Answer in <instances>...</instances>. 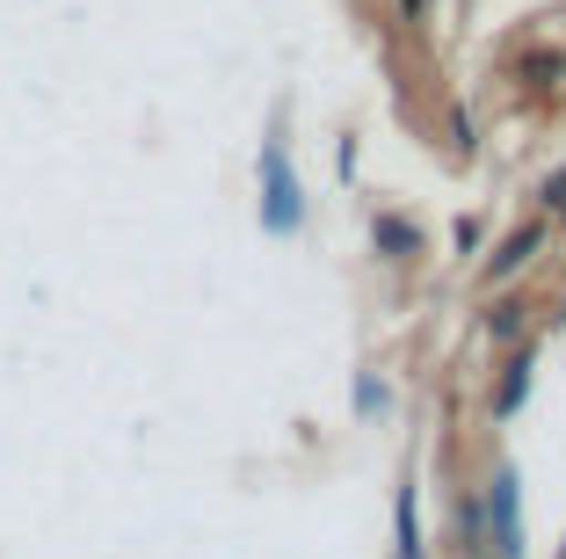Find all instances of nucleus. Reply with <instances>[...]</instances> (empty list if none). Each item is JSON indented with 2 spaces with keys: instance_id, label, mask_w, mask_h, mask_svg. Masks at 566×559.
Here are the masks:
<instances>
[{
  "instance_id": "obj_1",
  "label": "nucleus",
  "mask_w": 566,
  "mask_h": 559,
  "mask_svg": "<svg viewBox=\"0 0 566 559\" xmlns=\"http://www.w3.org/2000/svg\"><path fill=\"white\" fill-rule=\"evenodd\" d=\"M298 218H305V189H298V175H291L283 138H269L262 146V226L269 232H298Z\"/></svg>"
},
{
  "instance_id": "obj_2",
  "label": "nucleus",
  "mask_w": 566,
  "mask_h": 559,
  "mask_svg": "<svg viewBox=\"0 0 566 559\" xmlns=\"http://www.w3.org/2000/svg\"><path fill=\"white\" fill-rule=\"evenodd\" d=\"M480 516H486V538L480 545H494V559H523V501H516V473H509V465L486 479Z\"/></svg>"
},
{
  "instance_id": "obj_3",
  "label": "nucleus",
  "mask_w": 566,
  "mask_h": 559,
  "mask_svg": "<svg viewBox=\"0 0 566 559\" xmlns=\"http://www.w3.org/2000/svg\"><path fill=\"white\" fill-rule=\"evenodd\" d=\"M537 240H545V226H523V232H509V240L494 247V262H486V277H516V269H531Z\"/></svg>"
},
{
  "instance_id": "obj_4",
  "label": "nucleus",
  "mask_w": 566,
  "mask_h": 559,
  "mask_svg": "<svg viewBox=\"0 0 566 559\" xmlns=\"http://www.w3.org/2000/svg\"><path fill=\"white\" fill-rule=\"evenodd\" d=\"M523 393H531V349H516V356H509V371H501V393H494V422H509V414L523 407Z\"/></svg>"
},
{
  "instance_id": "obj_5",
  "label": "nucleus",
  "mask_w": 566,
  "mask_h": 559,
  "mask_svg": "<svg viewBox=\"0 0 566 559\" xmlns=\"http://www.w3.org/2000/svg\"><path fill=\"white\" fill-rule=\"evenodd\" d=\"M370 240H378L385 255H392V262H415V255H421V232L407 226V218H392V211H385L378 226H370Z\"/></svg>"
},
{
  "instance_id": "obj_6",
  "label": "nucleus",
  "mask_w": 566,
  "mask_h": 559,
  "mask_svg": "<svg viewBox=\"0 0 566 559\" xmlns=\"http://www.w3.org/2000/svg\"><path fill=\"white\" fill-rule=\"evenodd\" d=\"M486 334H494V342L523 334V298H501V306H486Z\"/></svg>"
},
{
  "instance_id": "obj_7",
  "label": "nucleus",
  "mask_w": 566,
  "mask_h": 559,
  "mask_svg": "<svg viewBox=\"0 0 566 559\" xmlns=\"http://www.w3.org/2000/svg\"><path fill=\"white\" fill-rule=\"evenodd\" d=\"M400 559H421V516H415V487H400Z\"/></svg>"
},
{
  "instance_id": "obj_8",
  "label": "nucleus",
  "mask_w": 566,
  "mask_h": 559,
  "mask_svg": "<svg viewBox=\"0 0 566 559\" xmlns=\"http://www.w3.org/2000/svg\"><path fill=\"white\" fill-rule=\"evenodd\" d=\"M400 15H407V22H415V15H421V0H400Z\"/></svg>"
},
{
  "instance_id": "obj_9",
  "label": "nucleus",
  "mask_w": 566,
  "mask_h": 559,
  "mask_svg": "<svg viewBox=\"0 0 566 559\" xmlns=\"http://www.w3.org/2000/svg\"><path fill=\"white\" fill-rule=\"evenodd\" d=\"M559 559H566V552H559Z\"/></svg>"
}]
</instances>
